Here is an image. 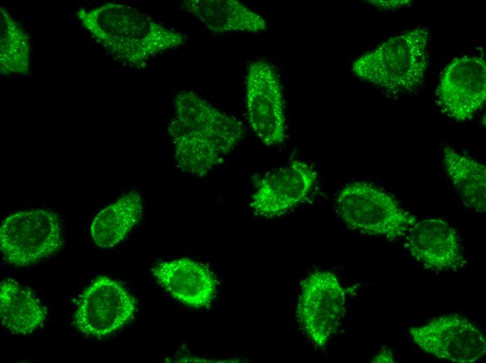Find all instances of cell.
<instances>
[{
	"label": "cell",
	"mask_w": 486,
	"mask_h": 363,
	"mask_svg": "<svg viewBox=\"0 0 486 363\" xmlns=\"http://www.w3.org/2000/svg\"><path fill=\"white\" fill-rule=\"evenodd\" d=\"M168 131L177 167L197 177L220 165L245 135L239 119L191 90L176 94Z\"/></svg>",
	"instance_id": "cell-1"
},
{
	"label": "cell",
	"mask_w": 486,
	"mask_h": 363,
	"mask_svg": "<svg viewBox=\"0 0 486 363\" xmlns=\"http://www.w3.org/2000/svg\"><path fill=\"white\" fill-rule=\"evenodd\" d=\"M91 37L115 59L142 68L153 57L184 45L186 35L154 21L136 8L105 3L76 13Z\"/></svg>",
	"instance_id": "cell-2"
},
{
	"label": "cell",
	"mask_w": 486,
	"mask_h": 363,
	"mask_svg": "<svg viewBox=\"0 0 486 363\" xmlns=\"http://www.w3.org/2000/svg\"><path fill=\"white\" fill-rule=\"evenodd\" d=\"M431 31L418 27L390 37L360 56L353 73L390 96L416 92L429 64Z\"/></svg>",
	"instance_id": "cell-3"
},
{
	"label": "cell",
	"mask_w": 486,
	"mask_h": 363,
	"mask_svg": "<svg viewBox=\"0 0 486 363\" xmlns=\"http://www.w3.org/2000/svg\"><path fill=\"white\" fill-rule=\"evenodd\" d=\"M336 209L348 228L388 241L404 238L417 221L393 196L364 182L345 185L337 195Z\"/></svg>",
	"instance_id": "cell-4"
},
{
	"label": "cell",
	"mask_w": 486,
	"mask_h": 363,
	"mask_svg": "<svg viewBox=\"0 0 486 363\" xmlns=\"http://www.w3.org/2000/svg\"><path fill=\"white\" fill-rule=\"evenodd\" d=\"M61 224L49 209L18 211L0 227V249L4 260L17 267L32 265L57 253L63 246Z\"/></svg>",
	"instance_id": "cell-5"
},
{
	"label": "cell",
	"mask_w": 486,
	"mask_h": 363,
	"mask_svg": "<svg viewBox=\"0 0 486 363\" xmlns=\"http://www.w3.org/2000/svg\"><path fill=\"white\" fill-rule=\"evenodd\" d=\"M346 292L337 276L316 271L302 283L296 316L303 332L323 348L336 333L344 316Z\"/></svg>",
	"instance_id": "cell-6"
},
{
	"label": "cell",
	"mask_w": 486,
	"mask_h": 363,
	"mask_svg": "<svg viewBox=\"0 0 486 363\" xmlns=\"http://www.w3.org/2000/svg\"><path fill=\"white\" fill-rule=\"evenodd\" d=\"M135 311V298L119 282L98 276L80 295L74 323L85 336L100 339L124 327Z\"/></svg>",
	"instance_id": "cell-7"
},
{
	"label": "cell",
	"mask_w": 486,
	"mask_h": 363,
	"mask_svg": "<svg viewBox=\"0 0 486 363\" xmlns=\"http://www.w3.org/2000/svg\"><path fill=\"white\" fill-rule=\"evenodd\" d=\"M246 108L250 126L262 143L272 147L286 138L283 91L274 68L268 62L251 63L246 75Z\"/></svg>",
	"instance_id": "cell-8"
},
{
	"label": "cell",
	"mask_w": 486,
	"mask_h": 363,
	"mask_svg": "<svg viewBox=\"0 0 486 363\" xmlns=\"http://www.w3.org/2000/svg\"><path fill=\"white\" fill-rule=\"evenodd\" d=\"M409 334L422 350L441 360L472 363L485 355V336L475 324L460 315L438 317L411 327Z\"/></svg>",
	"instance_id": "cell-9"
},
{
	"label": "cell",
	"mask_w": 486,
	"mask_h": 363,
	"mask_svg": "<svg viewBox=\"0 0 486 363\" xmlns=\"http://www.w3.org/2000/svg\"><path fill=\"white\" fill-rule=\"evenodd\" d=\"M441 111L456 121H466L486 99V64L483 56H463L444 68L436 90Z\"/></svg>",
	"instance_id": "cell-10"
},
{
	"label": "cell",
	"mask_w": 486,
	"mask_h": 363,
	"mask_svg": "<svg viewBox=\"0 0 486 363\" xmlns=\"http://www.w3.org/2000/svg\"><path fill=\"white\" fill-rule=\"evenodd\" d=\"M317 179V172L308 163L293 161L258 181L250 207L257 216H281L307 198Z\"/></svg>",
	"instance_id": "cell-11"
},
{
	"label": "cell",
	"mask_w": 486,
	"mask_h": 363,
	"mask_svg": "<svg viewBox=\"0 0 486 363\" xmlns=\"http://www.w3.org/2000/svg\"><path fill=\"white\" fill-rule=\"evenodd\" d=\"M404 238L408 254L426 269L457 271L466 263L457 231L443 219L416 221Z\"/></svg>",
	"instance_id": "cell-12"
},
{
	"label": "cell",
	"mask_w": 486,
	"mask_h": 363,
	"mask_svg": "<svg viewBox=\"0 0 486 363\" xmlns=\"http://www.w3.org/2000/svg\"><path fill=\"white\" fill-rule=\"evenodd\" d=\"M158 283L175 299L200 309L210 306L217 281L205 265L189 258L161 261L151 269Z\"/></svg>",
	"instance_id": "cell-13"
},
{
	"label": "cell",
	"mask_w": 486,
	"mask_h": 363,
	"mask_svg": "<svg viewBox=\"0 0 486 363\" xmlns=\"http://www.w3.org/2000/svg\"><path fill=\"white\" fill-rule=\"evenodd\" d=\"M181 8L216 34L258 33L267 29L261 15L237 0H186Z\"/></svg>",
	"instance_id": "cell-14"
},
{
	"label": "cell",
	"mask_w": 486,
	"mask_h": 363,
	"mask_svg": "<svg viewBox=\"0 0 486 363\" xmlns=\"http://www.w3.org/2000/svg\"><path fill=\"white\" fill-rule=\"evenodd\" d=\"M47 311L36 295L11 279L0 283V318L10 333L28 335L43 325Z\"/></svg>",
	"instance_id": "cell-15"
},
{
	"label": "cell",
	"mask_w": 486,
	"mask_h": 363,
	"mask_svg": "<svg viewBox=\"0 0 486 363\" xmlns=\"http://www.w3.org/2000/svg\"><path fill=\"white\" fill-rule=\"evenodd\" d=\"M443 164L447 177L463 203L478 214L486 211V167L450 145L443 146Z\"/></svg>",
	"instance_id": "cell-16"
},
{
	"label": "cell",
	"mask_w": 486,
	"mask_h": 363,
	"mask_svg": "<svg viewBox=\"0 0 486 363\" xmlns=\"http://www.w3.org/2000/svg\"><path fill=\"white\" fill-rule=\"evenodd\" d=\"M143 201L140 193L128 192L100 211L94 218L91 237L100 248H112L123 241L140 221Z\"/></svg>",
	"instance_id": "cell-17"
},
{
	"label": "cell",
	"mask_w": 486,
	"mask_h": 363,
	"mask_svg": "<svg viewBox=\"0 0 486 363\" xmlns=\"http://www.w3.org/2000/svg\"><path fill=\"white\" fill-rule=\"evenodd\" d=\"M29 36L4 8H0V71L5 75H26L30 70Z\"/></svg>",
	"instance_id": "cell-18"
},
{
	"label": "cell",
	"mask_w": 486,
	"mask_h": 363,
	"mask_svg": "<svg viewBox=\"0 0 486 363\" xmlns=\"http://www.w3.org/2000/svg\"><path fill=\"white\" fill-rule=\"evenodd\" d=\"M370 4L378 9L385 10H393L403 8L411 3V1H367Z\"/></svg>",
	"instance_id": "cell-19"
},
{
	"label": "cell",
	"mask_w": 486,
	"mask_h": 363,
	"mask_svg": "<svg viewBox=\"0 0 486 363\" xmlns=\"http://www.w3.org/2000/svg\"><path fill=\"white\" fill-rule=\"evenodd\" d=\"M373 362H394L392 351L388 348L381 349L373 358Z\"/></svg>",
	"instance_id": "cell-20"
}]
</instances>
